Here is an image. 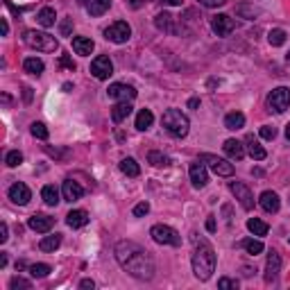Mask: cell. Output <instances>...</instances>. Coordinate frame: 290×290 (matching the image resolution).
Segmentation results:
<instances>
[{
  "instance_id": "obj_6",
  "label": "cell",
  "mask_w": 290,
  "mask_h": 290,
  "mask_svg": "<svg viewBox=\"0 0 290 290\" xmlns=\"http://www.w3.org/2000/svg\"><path fill=\"white\" fill-rule=\"evenodd\" d=\"M268 107L270 111H277V114H283V111L290 107V89L286 86H279V89L270 91L268 95Z\"/></svg>"
},
{
  "instance_id": "obj_40",
  "label": "cell",
  "mask_w": 290,
  "mask_h": 290,
  "mask_svg": "<svg viewBox=\"0 0 290 290\" xmlns=\"http://www.w3.org/2000/svg\"><path fill=\"white\" fill-rule=\"evenodd\" d=\"M5 164H7L9 168H16V166H21L23 164V154L18 150H12L7 156H5Z\"/></svg>"
},
{
  "instance_id": "obj_17",
  "label": "cell",
  "mask_w": 290,
  "mask_h": 290,
  "mask_svg": "<svg viewBox=\"0 0 290 290\" xmlns=\"http://www.w3.org/2000/svg\"><path fill=\"white\" fill-rule=\"evenodd\" d=\"M258 204H261L263 211L277 213V211H279V206H281V202H279V195H277V193L266 191V193H261V197H258Z\"/></svg>"
},
{
  "instance_id": "obj_37",
  "label": "cell",
  "mask_w": 290,
  "mask_h": 290,
  "mask_svg": "<svg viewBox=\"0 0 290 290\" xmlns=\"http://www.w3.org/2000/svg\"><path fill=\"white\" fill-rule=\"evenodd\" d=\"M268 41H270V45H283V43H286V32H283L281 28H274V30H270V34H268Z\"/></svg>"
},
{
  "instance_id": "obj_25",
  "label": "cell",
  "mask_w": 290,
  "mask_h": 290,
  "mask_svg": "<svg viewBox=\"0 0 290 290\" xmlns=\"http://www.w3.org/2000/svg\"><path fill=\"white\" fill-rule=\"evenodd\" d=\"M129 114H131V104L129 102H118L114 109H111V120L118 125V123H123Z\"/></svg>"
},
{
  "instance_id": "obj_55",
  "label": "cell",
  "mask_w": 290,
  "mask_h": 290,
  "mask_svg": "<svg viewBox=\"0 0 290 290\" xmlns=\"http://www.w3.org/2000/svg\"><path fill=\"white\" fill-rule=\"evenodd\" d=\"M188 107H191V109H197V107H200V100H197V98H191V100H188Z\"/></svg>"
},
{
  "instance_id": "obj_9",
  "label": "cell",
  "mask_w": 290,
  "mask_h": 290,
  "mask_svg": "<svg viewBox=\"0 0 290 290\" xmlns=\"http://www.w3.org/2000/svg\"><path fill=\"white\" fill-rule=\"evenodd\" d=\"M91 75L98 80H109L111 75H114V64H111V59L107 57V55L95 57L93 62H91Z\"/></svg>"
},
{
  "instance_id": "obj_53",
  "label": "cell",
  "mask_w": 290,
  "mask_h": 290,
  "mask_svg": "<svg viewBox=\"0 0 290 290\" xmlns=\"http://www.w3.org/2000/svg\"><path fill=\"white\" fill-rule=\"evenodd\" d=\"M206 229H208V231H216V218H213V216H208V220H206Z\"/></svg>"
},
{
  "instance_id": "obj_23",
  "label": "cell",
  "mask_w": 290,
  "mask_h": 290,
  "mask_svg": "<svg viewBox=\"0 0 290 290\" xmlns=\"http://www.w3.org/2000/svg\"><path fill=\"white\" fill-rule=\"evenodd\" d=\"M245 143H247V152H249V156H252L254 161H263V159H266V150H263V147L258 145V141L254 139L252 134H249L247 139H245Z\"/></svg>"
},
{
  "instance_id": "obj_33",
  "label": "cell",
  "mask_w": 290,
  "mask_h": 290,
  "mask_svg": "<svg viewBox=\"0 0 290 290\" xmlns=\"http://www.w3.org/2000/svg\"><path fill=\"white\" fill-rule=\"evenodd\" d=\"M41 197H43L45 204L57 206V202H59V191H57L55 186H43V188H41Z\"/></svg>"
},
{
  "instance_id": "obj_14",
  "label": "cell",
  "mask_w": 290,
  "mask_h": 290,
  "mask_svg": "<svg viewBox=\"0 0 290 290\" xmlns=\"http://www.w3.org/2000/svg\"><path fill=\"white\" fill-rule=\"evenodd\" d=\"M191 181L195 188H204L206 181H208V175H206V164L204 161H195V164H191Z\"/></svg>"
},
{
  "instance_id": "obj_21",
  "label": "cell",
  "mask_w": 290,
  "mask_h": 290,
  "mask_svg": "<svg viewBox=\"0 0 290 290\" xmlns=\"http://www.w3.org/2000/svg\"><path fill=\"white\" fill-rule=\"evenodd\" d=\"M86 222H89V213L82 211V208H77V211H70L68 216H66V225H68L70 229H80V227H84Z\"/></svg>"
},
{
  "instance_id": "obj_32",
  "label": "cell",
  "mask_w": 290,
  "mask_h": 290,
  "mask_svg": "<svg viewBox=\"0 0 290 290\" xmlns=\"http://www.w3.org/2000/svg\"><path fill=\"white\" fill-rule=\"evenodd\" d=\"M247 229L254 233V236H266V233H268V225L261 220V218H249Z\"/></svg>"
},
{
  "instance_id": "obj_7",
  "label": "cell",
  "mask_w": 290,
  "mask_h": 290,
  "mask_svg": "<svg viewBox=\"0 0 290 290\" xmlns=\"http://www.w3.org/2000/svg\"><path fill=\"white\" fill-rule=\"evenodd\" d=\"M104 37L114 43H125V41H129V37H131V28H129V23H125V21H116L104 30Z\"/></svg>"
},
{
  "instance_id": "obj_22",
  "label": "cell",
  "mask_w": 290,
  "mask_h": 290,
  "mask_svg": "<svg viewBox=\"0 0 290 290\" xmlns=\"http://www.w3.org/2000/svg\"><path fill=\"white\" fill-rule=\"evenodd\" d=\"M93 48H95V43L91 41L89 37H75L73 39V50L77 55H82V57H89V55L93 52Z\"/></svg>"
},
{
  "instance_id": "obj_18",
  "label": "cell",
  "mask_w": 290,
  "mask_h": 290,
  "mask_svg": "<svg viewBox=\"0 0 290 290\" xmlns=\"http://www.w3.org/2000/svg\"><path fill=\"white\" fill-rule=\"evenodd\" d=\"M62 193H64V200H66V202H75V200H80V197L84 195V188L80 186L77 181L66 179L64 186H62Z\"/></svg>"
},
{
  "instance_id": "obj_52",
  "label": "cell",
  "mask_w": 290,
  "mask_h": 290,
  "mask_svg": "<svg viewBox=\"0 0 290 290\" xmlns=\"http://www.w3.org/2000/svg\"><path fill=\"white\" fill-rule=\"evenodd\" d=\"M23 100L25 102H32V89H30V86H25L23 89Z\"/></svg>"
},
{
  "instance_id": "obj_42",
  "label": "cell",
  "mask_w": 290,
  "mask_h": 290,
  "mask_svg": "<svg viewBox=\"0 0 290 290\" xmlns=\"http://www.w3.org/2000/svg\"><path fill=\"white\" fill-rule=\"evenodd\" d=\"M274 136H277V129H274L272 125H263V127H261V139H266V141H272Z\"/></svg>"
},
{
  "instance_id": "obj_31",
  "label": "cell",
  "mask_w": 290,
  "mask_h": 290,
  "mask_svg": "<svg viewBox=\"0 0 290 290\" xmlns=\"http://www.w3.org/2000/svg\"><path fill=\"white\" fill-rule=\"evenodd\" d=\"M23 68H25V73H30V75H41L43 73V62L41 59H37V57H28L23 62Z\"/></svg>"
},
{
  "instance_id": "obj_35",
  "label": "cell",
  "mask_w": 290,
  "mask_h": 290,
  "mask_svg": "<svg viewBox=\"0 0 290 290\" xmlns=\"http://www.w3.org/2000/svg\"><path fill=\"white\" fill-rule=\"evenodd\" d=\"M147 161H150L152 166H156V168H166V166H170V159H168L164 152H159V150H152L150 154H147Z\"/></svg>"
},
{
  "instance_id": "obj_45",
  "label": "cell",
  "mask_w": 290,
  "mask_h": 290,
  "mask_svg": "<svg viewBox=\"0 0 290 290\" xmlns=\"http://www.w3.org/2000/svg\"><path fill=\"white\" fill-rule=\"evenodd\" d=\"M70 30H73V18H66V21H62V25H59V32H62V37H68Z\"/></svg>"
},
{
  "instance_id": "obj_13",
  "label": "cell",
  "mask_w": 290,
  "mask_h": 290,
  "mask_svg": "<svg viewBox=\"0 0 290 290\" xmlns=\"http://www.w3.org/2000/svg\"><path fill=\"white\" fill-rule=\"evenodd\" d=\"M52 225H55V220L50 216H45V213H34L28 220V227L37 233H48L50 229H52Z\"/></svg>"
},
{
  "instance_id": "obj_44",
  "label": "cell",
  "mask_w": 290,
  "mask_h": 290,
  "mask_svg": "<svg viewBox=\"0 0 290 290\" xmlns=\"http://www.w3.org/2000/svg\"><path fill=\"white\" fill-rule=\"evenodd\" d=\"M218 286H220L222 290H229V288H233V290H236V288H238V281H233V279H227V277H222L220 281H218Z\"/></svg>"
},
{
  "instance_id": "obj_54",
  "label": "cell",
  "mask_w": 290,
  "mask_h": 290,
  "mask_svg": "<svg viewBox=\"0 0 290 290\" xmlns=\"http://www.w3.org/2000/svg\"><path fill=\"white\" fill-rule=\"evenodd\" d=\"M0 23H3V37H7V34H9V23H7V18H3Z\"/></svg>"
},
{
  "instance_id": "obj_15",
  "label": "cell",
  "mask_w": 290,
  "mask_h": 290,
  "mask_svg": "<svg viewBox=\"0 0 290 290\" xmlns=\"http://www.w3.org/2000/svg\"><path fill=\"white\" fill-rule=\"evenodd\" d=\"M9 200L14 202V204H18V206H25L30 200H32V193H30V188L25 186V184H14L12 188H9Z\"/></svg>"
},
{
  "instance_id": "obj_10",
  "label": "cell",
  "mask_w": 290,
  "mask_h": 290,
  "mask_svg": "<svg viewBox=\"0 0 290 290\" xmlns=\"http://www.w3.org/2000/svg\"><path fill=\"white\" fill-rule=\"evenodd\" d=\"M229 191L236 195V200L241 202L243 208H247V211H249V208L254 206V195H252V191H249V188L243 184V181H229Z\"/></svg>"
},
{
  "instance_id": "obj_12",
  "label": "cell",
  "mask_w": 290,
  "mask_h": 290,
  "mask_svg": "<svg viewBox=\"0 0 290 290\" xmlns=\"http://www.w3.org/2000/svg\"><path fill=\"white\" fill-rule=\"evenodd\" d=\"M211 28H213V32H216L218 37H227V34L233 32L236 23H233V18L227 16V14H218V16L211 18Z\"/></svg>"
},
{
  "instance_id": "obj_34",
  "label": "cell",
  "mask_w": 290,
  "mask_h": 290,
  "mask_svg": "<svg viewBox=\"0 0 290 290\" xmlns=\"http://www.w3.org/2000/svg\"><path fill=\"white\" fill-rule=\"evenodd\" d=\"M120 170H123L127 177H139V175H141V168H139V164H136L134 159H129V156L120 161Z\"/></svg>"
},
{
  "instance_id": "obj_56",
  "label": "cell",
  "mask_w": 290,
  "mask_h": 290,
  "mask_svg": "<svg viewBox=\"0 0 290 290\" xmlns=\"http://www.w3.org/2000/svg\"><path fill=\"white\" fill-rule=\"evenodd\" d=\"M161 3H166V5H172V7H179V5H181V0H161Z\"/></svg>"
},
{
  "instance_id": "obj_20",
  "label": "cell",
  "mask_w": 290,
  "mask_h": 290,
  "mask_svg": "<svg viewBox=\"0 0 290 290\" xmlns=\"http://www.w3.org/2000/svg\"><path fill=\"white\" fill-rule=\"evenodd\" d=\"M154 25L161 30V32H170V34L177 32V21H175V16H170L168 12L156 14V16H154Z\"/></svg>"
},
{
  "instance_id": "obj_3",
  "label": "cell",
  "mask_w": 290,
  "mask_h": 290,
  "mask_svg": "<svg viewBox=\"0 0 290 290\" xmlns=\"http://www.w3.org/2000/svg\"><path fill=\"white\" fill-rule=\"evenodd\" d=\"M161 125H164L172 136H177V139H184L188 134V129H191V123H188V118L179 109H168L164 114V118H161Z\"/></svg>"
},
{
  "instance_id": "obj_19",
  "label": "cell",
  "mask_w": 290,
  "mask_h": 290,
  "mask_svg": "<svg viewBox=\"0 0 290 290\" xmlns=\"http://www.w3.org/2000/svg\"><path fill=\"white\" fill-rule=\"evenodd\" d=\"M222 150H225V154L229 156V159L241 161L243 156H245V145H243L241 141H236V139H229V141H225Z\"/></svg>"
},
{
  "instance_id": "obj_28",
  "label": "cell",
  "mask_w": 290,
  "mask_h": 290,
  "mask_svg": "<svg viewBox=\"0 0 290 290\" xmlns=\"http://www.w3.org/2000/svg\"><path fill=\"white\" fill-rule=\"evenodd\" d=\"M59 245H62V236L59 233H50V236H45L41 243H39V249L41 252H55Z\"/></svg>"
},
{
  "instance_id": "obj_27",
  "label": "cell",
  "mask_w": 290,
  "mask_h": 290,
  "mask_svg": "<svg viewBox=\"0 0 290 290\" xmlns=\"http://www.w3.org/2000/svg\"><path fill=\"white\" fill-rule=\"evenodd\" d=\"M109 7H111V0H89V5H86L91 16H102Z\"/></svg>"
},
{
  "instance_id": "obj_47",
  "label": "cell",
  "mask_w": 290,
  "mask_h": 290,
  "mask_svg": "<svg viewBox=\"0 0 290 290\" xmlns=\"http://www.w3.org/2000/svg\"><path fill=\"white\" fill-rule=\"evenodd\" d=\"M59 64H62L64 68H68V70H75V62L68 57V55H62V59H59Z\"/></svg>"
},
{
  "instance_id": "obj_51",
  "label": "cell",
  "mask_w": 290,
  "mask_h": 290,
  "mask_svg": "<svg viewBox=\"0 0 290 290\" xmlns=\"http://www.w3.org/2000/svg\"><path fill=\"white\" fill-rule=\"evenodd\" d=\"M7 225H5V222H3V225H0V243H7Z\"/></svg>"
},
{
  "instance_id": "obj_57",
  "label": "cell",
  "mask_w": 290,
  "mask_h": 290,
  "mask_svg": "<svg viewBox=\"0 0 290 290\" xmlns=\"http://www.w3.org/2000/svg\"><path fill=\"white\" fill-rule=\"evenodd\" d=\"M7 266V254H0V268Z\"/></svg>"
},
{
  "instance_id": "obj_1",
  "label": "cell",
  "mask_w": 290,
  "mask_h": 290,
  "mask_svg": "<svg viewBox=\"0 0 290 290\" xmlns=\"http://www.w3.org/2000/svg\"><path fill=\"white\" fill-rule=\"evenodd\" d=\"M116 261L118 266L125 270L127 274H131L134 279H141V281H150L154 277V261H152L150 252H145L141 245L131 241H120L114 249Z\"/></svg>"
},
{
  "instance_id": "obj_24",
  "label": "cell",
  "mask_w": 290,
  "mask_h": 290,
  "mask_svg": "<svg viewBox=\"0 0 290 290\" xmlns=\"http://www.w3.org/2000/svg\"><path fill=\"white\" fill-rule=\"evenodd\" d=\"M225 127L231 131L243 129V127H245V116H243L241 111H231V114L225 116Z\"/></svg>"
},
{
  "instance_id": "obj_46",
  "label": "cell",
  "mask_w": 290,
  "mask_h": 290,
  "mask_svg": "<svg viewBox=\"0 0 290 290\" xmlns=\"http://www.w3.org/2000/svg\"><path fill=\"white\" fill-rule=\"evenodd\" d=\"M200 5H204V7H222V5H227L229 0H197Z\"/></svg>"
},
{
  "instance_id": "obj_26",
  "label": "cell",
  "mask_w": 290,
  "mask_h": 290,
  "mask_svg": "<svg viewBox=\"0 0 290 290\" xmlns=\"http://www.w3.org/2000/svg\"><path fill=\"white\" fill-rule=\"evenodd\" d=\"M152 123H154V116H152L150 109H141L139 114H136V129L145 131L152 127Z\"/></svg>"
},
{
  "instance_id": "obj_11",
  "label": "cell",
  "mask_w": 290,
  "mask_h": 290,
  "mask_svg": "<svg viewBox=\"0 0 290 290\" xmlns=\"http://www.w3.org/2000/svg\"><path fill=\"white\" fill-rule=\"evenodd\" d=\"M109 98L111 100H118V102H131L136 98V89L131 84H111L109 86Z\"/></svg>"
},
{
  "instance_id": "obj_30",
  "label": "cell",
  "mask_w": 290,
  "mask_h": 290,
  "mask_svg": "<svg viewBox=\"0 0 290 290\" xmlns=\"http://www.w3.org/2000/svg\"><path fill=\"white\" fill-rule=\"evenodd\" d=\"M55 18H57L55 9H52V7H43L41 12H39L37 21H39V25H41V28H52V25H55Z\"/></svg>"
},
{
  "instance_id": "obj_49",
  "label": "cell",
  "mask_w": 290,
  "mask_h": 290,
  "mask_svg": "<svg viewBox=\"0 0 290 290\" xmlns=\"http://www.w3.org/2000/svg\"><path fill=\"white\" fill-rule=\"evenodd\" d=\"M80 288H84V290H93V288H95V281H93V279H82Z\"/></svg>"
},
{
  "instance_id": "obj_29",
  "label": "cell",
  "mask_w": 290,
  "mask_h": 290,
  "mask_svg": "<svg viewBox=\"0 0 290 290\" xmlns=\"http://www.w3.org/2000/svg\"><path fill=\"white\" fill-rule=\"evenodd\" d=\"M236 14L241 18H247V21H252V18H256L258 14H261V9L258 7H254V5H249V3H241L236 7Z\"/></svg>"
},
{
  "instance_id": "obj_50",
  "label": "cell",
  "mask_w": 290,
  "mask_h": 290,
  "mask_svg": "<svg viewBox=\"0 0 290 290\" xmlns=\"http://www.w3.org/2000/svg\"><path fill=\"white\" fill-rule=\"evenodd\" d=\"M145 3H152V0H129V7L131 9H139V7H143Z\"/></svg>"
},
{
  "instance_id": "obj_39",
  "label": "cell",
  "mask_w": 290,
  "mask_h": 290,
  "mask_svg": "<svg viewBox=\"0 0 290 290\" xmlns=\"http://www.w3.org/2000/svg\"><path fill=\"white\" fill-rule=\"evenodd\" d=\"M30 131H32L34 139H41V141L48 139V127H45L43 123H32L30 125Z\"/></svg>"
},
{
  "instance_id": "obj_58",
  "label": "cell",
  "mask_w": 290,
  "mask_h": 290,
  "mask_svg": "<svg viewBox=\"0 0 290 290\" xmlns=\"http://www.w3.org/2000/svg\"><path fill=\"white\" fill-rule=\"evenodd\" d=\"M64 91H66V93H70V91H73V84L66 82V84H64Z\"/></svg>"
},
{
  "instance_id": "obj_2",
  "label": "cell",
  "mask_w": 290,
  "mask_h": 290,
  "mask_svg": "<svg viewBox=\"0 0 290 290\" xmlns=\"http://www.w3.org/2000/svg\"><path fill=\"white\" fill-rule=\"evenodd\" d=\"M216 270V252L206 241H195V252H193V274L200 281H208Z\"/></svg>"
},
{
  "instance_id": "obj_48",
  "label": "cell",
  "mask_w": 290,
  "mask_h": 290,
  "mask_svg": "<svg viewBox=\"0 0 290 290\" xmlns=\"http://www.w3.org/2000/svg\"><path fill=\"white\" fill-rule=\"evenodd\" d=\"M45 152H48L50 156H55V159H64V156H68V152H59V150H52L50 145H45Z\"/></svg>"
},
{
  "instance_id": "obj_4",
  "label": "cell",
  "mask_w": 290,
  "mask_h": 290,
  "mask_svg": "<svg viewBox=\"0 0 290 290\" xmlns=\"http://www.w3.org/2000/svg\"><path fill=\"white\" fill-rule=\"evenodd\" d=\"M23 41L34 50H41V52H55L59 48V41L48 32H37V30H28L23 34Z\"/></svg>"
},
{
  "instance_id": "obj_16",
  "label": "cell",
  "mask_w": 290,
  "mask_h": 290,
  "mask_svg": "<svg viewBox=\"0 0 290 290\" xmlns=\"http://www.w3.org/2000/svg\"><path fill=\"white\" fill-rule=\"evenodd\" d=\"M279 272H281V256H279L277 252H270L268 263H266V281L268 283L277 281Z\"/></svg>"
},
{
  "instance_id": "obj_38",
  "label": "cell",
  "mask_w": 290,
  "mask_h": 290,
  "mask_svg": "<svg viewBox=\"0 0 290 290\" xmlns=\"http://www.w3.org/2000/svg\"><path fill=\"white\" fill-rule=\"evenodd\" d=\"M30 274H32L34 279H43L50 274V266H45V263H34V266H30Z\"/></svg>"
},
{
  "instance_id": "obj_36",
  "label": "cell",
  "mask_w": 290,
  "mask_h": 290,
  "mask_svg": "<svg viewBox=\"0 0 290 290\" xmlns=\"http://www.w3.org/2000/svg\"><path fill=\"white\" fill-rule=\"evenodd\" d=\"M238 247H245L249 254H254V256L263 252V243H261V241H254V238H247V241H241V243H238Z\"/></svg>"
},
{
  "instance_id": "obj_41",
  "label": "cell",
  "mask_w": 290,
  "mask_h": 290,
  "mask_svg": "<svg viewBox=\"0 0 290 290\" xmlns=\"http://www.w3.org/2000/svg\"><path fill=\"white\" fill-rule=\"evenodd\" d=\"M9 288H12V290H18V288L30 290V288H32V283H30L28 279H23V277H14L12 281H9Z\"/></svg>"
},
{
  "instance_id": "obj_43",
  "label": "cell",
  "mask_w": 290,
  "mask_h": 290,
  "mask_svg": "<svg viewBox=\"0 0 290 290\" xmlns=\"http://www.w3.org/2000/svg\"><path fill=\"white\" fill-rule=\"evenodd\" d=\"M147 213H150V204H147V202H141V204L134 206V216L136 218H143V216H147Z\"/></svg>"
},
{
  "instance_id": "obj_5",
  "label": "cell",
  "mask_w": 290,
  "mask_h": 290,
  "mask_svg": "<svg viewBox=\"0 0 290 290\" xmlns=\"http://www.w3.org/2000/svg\"><path fill=\"white\" fill-rule=\"evenodd\" d=\"M150 236L154 238V243H159V245H172V247L181 245V236L168 225H154L150 229Z\"/></svg>"
},
{
  "instance_id": "obj_60",
  "label": "cell",
  "mask_w": 290,
  "mask_h": 290,
  "mask_svg": "<svg viewBox=\"0 0 290 290\" xmlns=\"http://www.w3.org/2000/svg\"><path fill=\"white\" fill-rule=\"evenodd\" d=\"M286 62H288V64H290V52H288V55H286Z\"/></svg>"
},
{
  "instance_id": "obj_59",
  "label": "cell",
  "mask_w": 290,
  "mask_h": 290,
  "mask_svg": "<svg viewBox=\"0 0 290 290\" xmlns=\"http://www.w3.org/2000/svg\"><path fill=\"white\" fill-rule=\"evenodd\" d=\"M286 139L290 141V123H288V127H286Z\"/></svg>"
},
{
  "instance_id": "obj_8",
  "label": "cell",
  "mask_w": 290,
  "mask_h": 290,
  "mask_svg": "<svg viewBox=\"0 0 290 290\" xmlns=\"http://www.w3.org/2000/svg\"><path fill=\"white\" fill-rule=\"evenodd\" d=\"M200 159L204 161V164L211 168L216 175H220V177H231L233 175V166L229 164V161L220 159V156H216V154H202Z\"/></svg>"
}]
</instances>
